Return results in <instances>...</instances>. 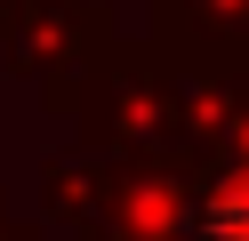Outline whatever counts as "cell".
Listing matches in <instances>:
<instances>
[{
  "instance_id": "obj_1",
  "label": "cell",
  "mask_w": 249,
  "mask_h": 241,
  "mask_svg": "<svg viewBox=\"0 0 249 241\" xmlns=\"http://www.w3.org/2000/svg\"><path fill=\"white\" fill-rule=\"evenodd\" d=\"M201 241H249V169L201 201Z\"/></svg>"
}]
</instances>
